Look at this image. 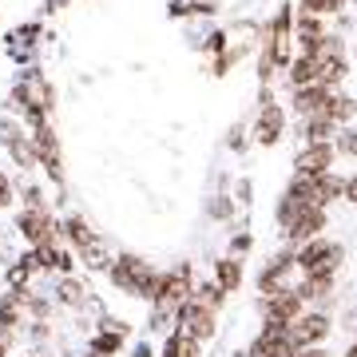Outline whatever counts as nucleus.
Returning a JSON list of instances; mask_svg holds the SVG:
<instances>
[{
  "mask_svg": "<svg viewBox=\"0 0 357 357\" xmlns=\"http://www.w3.org/2000/svg\"><path fill=\"white\" fill-rule=\"evenodd\" d=\"M326 333H330V318H326V314H306V318L290 321V337H294V345H298V349L318 345Z\"/></svg>",
  "mask_w": 357,
  "mask_h": 357,
  "instance_id": "6",
  "label": "nucleus"
},
{
  "mask_svg": "<svg viewBox=\"0 0 357 357\" xmlns=\"http://www.w3.org/2000/svg\"><path fill=\"white\" fill-rule=\"evenodd\" d=\"M326 227V211L321 206H314V211H298V215L290 218V238L294 243H314L318 238V230Z\"/></svg>",
  "mask_w": 357,
  "mask_h": 357,
  "instance_id": "7",
  "label": "nucleus"
},
{
  "mask_svg": "<svg viewBox=\"0 0 357 357\" xmlns=\"http://www.w3.org/2000/svg\"><path fill=\"white\" fill-rule=\"evenodd\" d=\"M79 258H84V262H88L91 270H103V266H112V262L103 258V246H100V243H96V246H88V250H79Z\"/></svg>",
  "mask_w": 357,
  "mask_h": 357,
  "instance_id": "21",
  "label": "nucleus"
},
{
  "mask_svg": "<svg viewBox=\"0 0 357 357\" xmlns=\"http://www.w3.org/2000/svg\"><path fill=\"white\" fill-rule=\"evenodd\" d=\"M191 298L199 302V306H206L211 314H215V310L222 306V290H218V282H203L199 290H191Z\"/></svg>",
  "mask_w": 357,
  "mask_h": 357,
  "instance_id": "19",
  "label": "nucleus"
},
{
  "mask_svg": "<svg viewBox=\"0 0 357 357\" xmlns=\"http://www.w3.org/2000/svg\"><path fill=\"white\" fill-rule=\"evenodd\" d=\"M314 191H318V199H321V206L330 203V199H337V195H345V178H337V175H318L314 178Z\"/></svg>",
  "mask_w": 357,
  "mask_h": 357,
  "instance_id": "16",
  "label": "nucleus"
},
{
  "mask_svg": "<svg viewBox=\"0 0 357 357\" xmlns=\"http://www.w3.org/2000/svg\"><path fill=\"white\" fill-rule=\"evenodd\" d=\"M345 357H357V345H354V349H349V354H345Z\"/></svg>",
  "mask_w": 357,
  "mask_h": 357,
  "instance_id": "29",
  "label": "nucleus"
},
{
  "mask_svg": "<svg viewBox=\"0 0 357 357\" xmlns=\"http://www.w3.org/2000/svg\"><path fill=\"white\" fill-rule=\"evenodd\" d=\"M112 282L119 290L135 294V298H155V290H159V274H155L147 262H139V258H131V255L112 262Z\"/></svg>",
  "mask_w": 357,
  "mask_h": 357,
  "instance_id": "1",
  "label": "nucleus"
},
{
  "mask_svg": "<svg viewBox=\"0 0 357 357\" xmlns=\"http://www.w3.org/2000/svg\"><path fill=\"white\" fill-rule=\"evenodd\" d=\"M119 345H123V326H115V330H103L91 345V357H112L119 354Z\"/></svg>",
  "mask_w": 357,
  "mask_h": 357,
  "instance_id": "15",
  "label": "nucleus"
},
{
  "mask_svg": "<svg viewBox=\"0 0 357 357\" xmlns=\"http://www.w3.org/2000/svg\"><path fill=\"white\" fill-rule=\"evenodd\" d=\"M330 159H333L330 143H310L306 151L298 155V175H302V178L326 175V171H330Z\"/></svg>",
  "mask_w": 357,
  "mask_h": 357,
  "instance_id": "8",
  "label": "nucleus"
},
{
  "mask_svg": "<svg viewBox=\"0 0 357 357\" xmlns=\"http://www.w3.org/2000/svg\"><path fill=\"white\" fill-rule=\"evenodd\" d=\"M290 84L294 88H310V84H318V60L298 56V60L290 64Z\"/></svg>",
  "mask_w": 357,
  "mask_h": 357,
  "instance_id": "13",
  "label": "nucleus"
},
{
  "mask_svg": "<svg viewBox=\"0 0 357 357\" xmlns=\"http://www.w3.org/2000/svg\"><path fill=\"white\" fill-rule=\"evenodd\" d=\"M298 357H326V354H321L318 345H306V349H298Z\"/></svg>",
  "mask_w": 357,
  "mask_h": 357,
  "instance_id": "28",
  "label": "nucleus"
},
{
  "mask_svg": "<svg viewBox=\"0 0 357 357\" xmlns=\"http://www.w3.org/2000/svg\"><path fill=\"white\" fill-rule=\"evenodd\" d=\"M13 203V183H8V175L0 171V206H8Z\"/></svg>",
  "mask_w": 357,
  "mask_h": 357,
  "instance_id": "24",
  "label": "nucleus"
},
{
  "mask_svg": "<svg viewBox=\"0 0 357 357\" xmlns=\"http://www.w3.org/2000/svg\"><path fill=\"white\" fill-rule=\"evenodd\" d=\"M60 298H64V302H79V298H84V286H79V282H72V278H68L64 286H60Z\"/></svg>",
  "mask_w": 357,
  "mask_h": 357,
  "instance_id": "23",
  "label": "nucleus"
},
{
  "mask_svg": "<svg viewBox=\"0 0 357 357\" xmlns=\"http://www.w3.org/2000/svg\"><path fill=\"white\" fill-rule=\"evenodd\" d=\"M321 115L333 119V123H337V119H349V115H354V100H345V96H330L326 107H321Z\"/></svg>",
  "mask_w": 357,
  "mask_h": 357,
  "instance_id": "20",
  "label": "nucleus"
},
{
  "mask_svg": "<svg viewBox=\"0 0 357 357\" xmlns=\"http://www.w3.org/2000/svg\"><path fill=\"white\" fill-rule=\"evenodd\" d=\"M333 131H337V123H333V119H326V115H314V119L306 123V139H310V143H330Z\"/></svg>",
  "mask_w": 357,
  "mask_h": 357,
  "instance_id": "18",
  "label": "nucleus"
},
{
  "mask_svg": "<svg viewBox=\"0 0 357 357\" xmlns=\"http://www.w3.org/2000/svg\"><path fill=\"white\" fill-rule=\"evenodd\" d=\"M178 321H183V333H191L195 342H206V337L215 333V314L206 306H199L195 298H187V302L178 306Z\"/></svg>",
  "mask_w": 357,
  "mask_h": 357,
  "instance_id": "4",
  "label": "nucleus"
},
{
  "mask_svg": "<svg viewBox=\"0 0 357 357\" xmlns=\"http://www.w3.org/2000/svg\"><path fill=\"white\" fill-rule=\"evenodd\" d=\"M333 8H337V0H302V13H310V16L333 13Z\"/></svg>",
  "mask_w": 357,
  "mask_h": 357,
  "instance_id": "22",
  "label": "nucleus"
},
{
  "mask_svg": "<svg viewBox=\"0 0 357 357\" xmlns=\"http://www.w3.org/2000/svg\"><path fill=\"white\" fill-rule=\"evenodd\" d=\"M342 147H345L349 155H357V131H349V135H345V139H342Z\"/></svg>",
  "mask_w": 357,
  "mask_h": 357,
  "instance_id": "26",
  "label": "nucleus"
},
{
  "mask_svg": "<svg viewBox=\"0 0 357 357\" xmlns=\"http://www.w3.org/2000/svg\"><path fill=\"white\" fill-rule=\"evenodd\" d=\"M326 100H330V88H321V84H310V88H294V107L302 115H321V107H326Z\"/></svg>",
  "mask_w": 357,
  "mask_h": 357,
  "instance_id": "10",
  "label": "nucleus"
},
{
  "mask_svg": "<svg viewBox=\"0 0 357 357\" xmlns=\"http://www.w3.org/2000/svg\"><path fill=\"white\" fill-rule=\"evenodd\" d=\"M64 234H68V243L76 246V255H79V250H88V246H96V243H100V234H96V230H91V227H88V222H84L79 215L64 218Z\"/></svg>",
  "mask_w": 357,
  "mask_h": 357,
  "instance_id": "11",
  "label": "nucleus"
},
{
  "mask_svg": "<svg viewBox=\"0 0 357 357\" xmlns=\"http://www.w3.org/2000/svg\"><path fill=\"white\" fill-rule=\"evenodd\" d=\"M88 357H91V354H88Z\"/></svg>",
  "mask_w": 357,
  "mask_h": 357,
  "instance_id": "30",
  "label": "nucleus"
},
{
  "mask_svg": "<svg viewBox=\"0 0 357 357\" xmlns=\"http://www.w3.org/2000/svg\"><path fill=\"white\" fill-rule=\"evenodd\" d=\"M255 135H258V143H274L282 135V112H278V103H270L266 91H262V115H258Z\"/></svg>",
  "mask_w": 357,
  "mask_h": 357,
  "instance_id": "9",
  "label": "nucleus"
},
{
  "mask_svg": "<svg viewBox=\"0 0 357 357\" xmlns=\"http://www.w3.org/2000/svg\"><path fill=\"white\" fill-rule=\"evenodd\" d=\"M167 357H199V342H195L191 333H171V342H167V349H163Z\"/></svg>",
  "mask_w": 357,
  "mask_h": 357,
  "instance_id": "17",
  "label": "nucleus"
},
{
  "mask_svg": "<svg viewBox=\"0 0 357 357\" xmlns=\"http://www.w3.org/2000/svg\"><path fill=\"white\" fill-rule=\"evenodd\" d=\"M342 262V246L333 243H321V238H314V243L298 255V266H302V274H333V266Z\"/></svg>",
  "mask_w": 357,
  "mask_h": 357,
  "instance_id": "2",
  "label": "nucleus"
},
{
  "mask_svg": "<svg viewBox=\"0 0 357 357\" xmlns=\"http://www.w3.org/2000/svg\"><path fill=\"white\" fill-rule=\"evenodd\" d=\"M345 199H349V203H357V178H345Z\"/></svg>",
  "mask_w": 357,
  "mask_h": 357,
  "instance_id": "27",
  "label": "nucleus"
},
{
  "mask_svg": "<svg viewBox=\"0 0 357 357\" xmlns=\"http://www.w3.org/2000/svg\"><path fill=\"white\" fill-rule=\"evenodd\" d=\"M215 274H218V290H222V294H234V290H238V282H243V266H238L234 258H218Z\"/></svg>",
  "mask_w": 357,
  "mask_h": 357,
  "instance_id": "12",
  "label": "nucleus"
},
{
  "mask_svg": "<svg viewBox=\"0 0 357 357\" xmlns=\"http://www.w3.org/2000/svg\"><path fill=\"white\" fill-rule=\"evenodd\" d=\"M302 306H306V302H302V294H298V290H290V286H286V290H278L274 298H262L266 321H286V326L302 318Z\"/></svg>",
  "mask_w": 357,
  "mask_h": 357,
  "instance_id": "5",
  "label": "nucleus"
},
{
  "mask_svg": "<svg viewBox=\"0 0 357 357\" xmlns=\"http://www.w3.org/2000/svg\"><path fill=\"white\" fill-rule=\"evenodd\" d=\"M206 48H211V52H222V48H227V36H222V32H215V36L206 40Z\"/></svg>",
  "mask_w": 357,
  "mask_h": 357,
  "instance_id": "25",
  "label": "nucleus"
},
{
  "mask_svg": "<svg viewBox=\"0 0 357 357\" xmlns=\"http://www.w3.org/2000/svg\"><path fill=\"white\" fill-rule=\"evenodd\" d=\"M342 76H345L342 56H321V60H318V84H321V88H333V84H342Z\"/></svg>",
  "mask_w": 357,
  "mask_h": 357,
  "instance_id": "14",
  "label": "nucleus"
},
{
  "mask_svg": "<svg viewBox=\"0 0 357 357\" xmlns=\"http://www.w3.org/2000/svg\"><path fill=\"white\" fill-rule=\"evenodd\" d=\"M191 298V286H187V266L175 270V274H159V290H155V306L159 310H178Z\"/></svg>",
  "mask_w": 357,
  "mask_h": 357,
  "instance_id": "3",
  "label": "nucleus"
}]
</instances>
